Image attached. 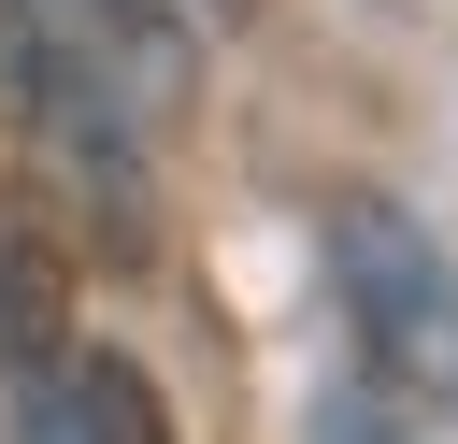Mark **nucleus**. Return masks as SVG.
Instances as JSON below:
<instances>
[{
	"label": "nucleus",
	"instance_id": "f257e3e1",
	"mask_svg": "<svg viewBox=\"0 0 458 444\" xmlns=\"http://www.w3.org/2000/svg\"><path fill=\"white\" fill-rule=\"evenodd\" d=\"M72 258L43 229H0V358H14V430L29 444H172V401L143 387V358L72 329Z\"/></svg>",
	"mask_w": 458,
	"mask_h": 444
},
{
	"label": "nucleus",
	"instance_id": "7ed1b4c3",
	"mask_svg": "<svg viewBox=\"0 0 458 444\" xmlns=\"http://www.w3.org/2000/svg\"><path fill=\"white\" fill-rule=\"evenodd\" d=\"M86 72H114V86H143V72H172V0H29Z\"/></svg>",
	"mask_w": 458,
	"mask_h": 444
},
{
	"label": "nucleus",
	"instance_id": "20e7f679",
	"mask_svg": "<svg viewBox=\"0 0 458 444\" xmlns=\"http://www.w3.org/2000/svg\"><path fill=\"white\" fill-rule=\"evenodd\" d=\"M315 444H429V430H415V415H386V401H329V415H315Z\"/></svg>",
	"mask_w": 458,
	"mask_h": 444
},
{
	"label": "nucleus",
	"instance_id": "f03ea898",
	"mask_svg": "<svg viewBox=\"0 0 458 444\" xmlns=\"http://www.w3.org/2000/svg\"><path fill=\"white\" fill-rule=\"evenodd\" d=\"M329 272H344V315H358V358H372L386 415H444L458 430V258L401 201H344L329 215Z\"/></svg>",
	"mask_w": 458,
	"mask_h": 444
}]
</instances>
